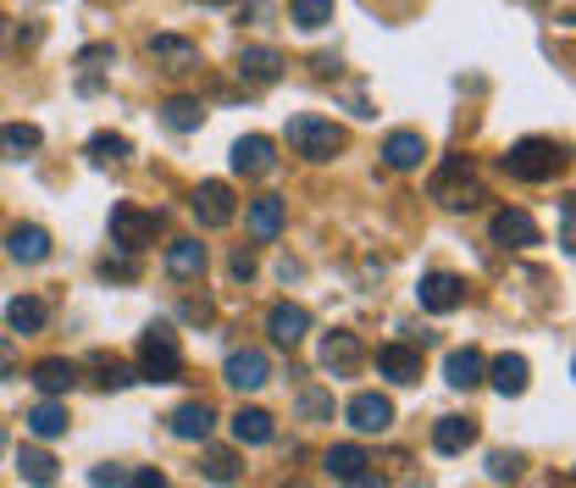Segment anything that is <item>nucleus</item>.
I'll return each instance as SVG.
<instances>
[{
    "mask_svg": "<svg viewBox=\"0 0 576 488\" xmlns=\"http://www.w3.org/2000/svg\"><path fill=\"white\" fill-rule=\"evenodd\" d=\"M565 167V145H554V139H515L510 150H504V173L515 178V184H548L554 173Z\"/></svg>",
    "mask_w": 576,
    "mask_h": 488,
    "instance_id": "obj_1",
    "label": "nucleus"
},
{
    "mask_svg": "<svg viewBox=\"0 0 576 488\" xmlns=\"http://www.w3.org/2000/svg\"><path fill=\"white\" fill-rule=\"evenodd\" d=\"M139 377L150 383H178L184 377V344L172 333V322H150L139 339Z\"/></svg>",
    "mask_w": 576,
    "mask_h": 488,
    "instance_id": "obj_2",
    "label": "nucleus"
},
{
    "mask_svg": "<svg viewBox=\"0 0 576 488\" xmlns=\"http://www.w3.org/2000/svg\"><path fill=\"white\" fill-rule=\"evenodd\" d=\"M432 200H438L443 211H476V206L488 200V189L476 184V173H471L465 156H449V162L438 167V178H432Z\"/></svg>",
    "mask_w": 576,
    "mask_h": 488,
    "instance_id": "obj_3",
    "label": "nucleus"
},
{
    "mask_svg": "<svg viewBox=\"0 0 576 488\" xmlns=\"http://www.w3.org/2000/svg\"><path fill=\"white\" fill-rule=\"evenodd\" d=\"M289 145H294V156H305V162H333L338 150H344V128L333 123V117H289Z\"/></svg>",
    "mask_w": 576,
    "mask_h": 488,
    "instance_id": "obj_4",
    "label": "nucleus"
},
{
    "mask_svg": "<svg viewBox=\"0 0 576 488\" xmlns=\"http://www.w3.org/2000/svg\"><path fill=\"white\" fill-rule=\"evenodd\" d=\"M161 228H167L161 211H145V206H117V211H112V245L128 250V256H139L145 245H156Z\"/></svg>",
    "mask_w": 576,
    "mask_h": 488,
    "instance_id": "obj_5",
    "label": "nucleus"
},
{
    "mask_svg": "<svg viewBox=\"0 0 576 488\" xmlns=\"http://www.w3.org/2000/svg\"><path fill=\"white\" fill-rule=\"evenodd\" d=\"M189 206H195V217H200V228H228V222L239 217V200H233V189H228L222 178H211V184H200Z\"/></svg>",
    "mask_w": 576,
    "mask_h": 488,
    "instance_id": "obj_6",
    "label": "nucleus"
},
{
    "mask_svg": "<svg viewBox=\"0 0 576 488\" xmlns=\"http://www.w3.org/2000/svg\"><path fill=\"white\" fill-rule=\"evenodd\" d=\"M228 162H233L239 178H266L277 167V145L266 134H244V139H233V156Z\"/></svg>",
    "mask_w": 576,
    "mask_h": 488,
    "instance_id": "obj_7",
    "label": "nucleus"
},
{
    "mask_svg": "<svg viewBox=\"0 0 576 488\" xmlns=\"http://www.w3.org/2000/svg\"><path fill=\"white\" fill-rule=\"evenodd\" d=\"M488 233H493V245H504V250H532V245H537V222H532L521 206H504V211H493Z\"/></svg>",
    "mask_w": 576,
    "mask_h": 488,
    "instance_id": "obj_8",
    "label": "nucleus"
},
{
    "mask_svg": "<svg viewBox=\"0 0 576 488\" xmlns=\"http://www.w3.org/2000/svg\"><path fill=\"white\" fill-rule=\"evenodd\" d=\"M416 300H421V311H460L465 305V278H454V272H427L421 278V289H416Z\"/></svg>",
    "mask_w": 576,
    "mask_h": 488,
    "instance_id": "obj_9",
    "label": "nucleus"
},
{
    "mask_svg": "<svg viewBox=\"0 0 576 488\" xmlns=\"http://www.w3.org/2000/svg\"><path fill=\"white\" fill-rule=\"evenodd\" d=\"M360 361H366V344H360V333H349V328H333V333L322 339V366H327L333 377H349Z\"/></svg>",
    "mask_w": 576,
    "mask_h": 488,
    "instance_id": "obj_10",
    "label": "nucleus"
},
{
    "mask_svg": "<svg viewBox=\"0 0 576 488\" xmlns=\"http://www.w3.org/2000/svg\"><path fill=\"white\" fill-rule=\"evenodd\" d=\"M150 62H156L161 73H195V68H200V45L184 40V34H156V40H150Z\"/></svg>",
    "mask_w": 576,
    "mask_h": 488,
    "instance_id": "obj_11",
    "label": "nucleus"
},
{
    "mask_svg": "<svg viewBox=\"0 0 576 488\" xmlns=\"http://www.w3.org/2000/svg\"><path fill=\"white\" fill-rule=\"evenodd\" d=\"M383 162H388L394 173H416V167L427 162V139H421L416 128H394V134L383 139Z\"/></svg>",
    "mask_w": 576,
    "mask_h": 488,
    "instance_id": "obj_12",
    "label": "nucleus"
},
{
    "mask_svg": "<svg viewBox=\"0 0 576 488\" xmlns=\"http://www.w3.org/2000/svg\"><path fill=\"white\" fill-rule=\"evenodd\" d=\"M7 256L23 261V267H40V261H51V233H45L40 222H18V228L7 233Z\"/></svg>",
    "mask_w": 576,
    "mask_h": 488,
    "instance_id": "obj_13",
    "label": "nucleus"
},
{
    "mask_svg": "<svg viewBox=\"0 0 576 488\" xmlns=\"http://www.w3.org/2000/svg\"><path fill=\"white\" fill-rule=\"evenodd\" d=\"M266 333H272V344L294 350V344H300V339L311 333V311H305V305H289V300H283V305H272V311H266Z\"/></svg>",
    "mask_w": 576,
    "mask_h": 488,
    "instance_id": "obj_14",
    "label": "nucleus"
},
{
    "mask_svg": "<svg viewBox=\"0 0 576 488\" xmlns=\"http://www.w3.org/2000/svg\"><path fill=\"white\" fill-rule=\"evenodd\" d=\"M222 377L233 383V388H244V394H255L266 377H272V361L261 355V350H233L228 355V366H222Z\"/></svg>",
    "mask_w": 576,
    "mask_h": 488,
    "instance_id": "obj_15",
    "label": "nucleus"
},
{
    "mask_svg": "<svg viewBox=\"0 0 576 488\" xmlns=\"http://www.w3.org/2000/svg\"><path fill=\"white\" fill-rule=\"evenodd\" d=\"M482 377L504 394V399H515V394H526V377H532V366H526V355H493L488 366H482Z\"/></svg>",
    "mask_w": 576,
    "mask_h": 488,
    "instance_id": "obj_16",
    "label": "nucleus"
},
{
    "mask_svg": "<svg viewBox=\"0 0 576 488\" xmlns=\"http://www.w3.org/2000/svg\"><path fill=\"white\" fill-rule=\"evenodd\" d=\"M344 416H349V427L355 433H388V422H394V405L383 399V394H355L349 405H344Z\"/></svg>",
    "mask_w": 576,
    "mask_h": 488,
    "instance_id": "obj_17",
    "label": "nucleus"
},
{
    "mask_svg": "<svg viewBox=\"0 0 576 488\" xmlns=\"http://www.w3.org/2000/svg\"><path fill=\"white\" fill-rule=\"evenodd\" d=\"M239 79L244 84H277L283 79V56L272 45H244L239 51Z\"/></svg>",
    "mask_w": 576,
    "mask_h": 488,
    "instance_id": "obj_18",
    "label": "nucleus"
},
{
    "mask_svg": "<svg viewBox=\"0 0 576 488\" xmlns=\"http://www.w3.org/2000/svg\"><path fill=\"white\" fill-rule=\"evenodd\" d=\"M244 228H250V239H255V245H272V239L283 233V200H277V195H261V200H250V211H244Z\"/></svg>",
    "mask_w": 576,
    "mask_h": 488,
    "instance_id": "obj_19",
    "label": "nucleus"
},
{
    "mask_svg": "<svg viewBox=\"0 0 576 488\" xmlns=\"http://www.w3.org/2000/svg\"><path fill=\"white\" fill-rule=\"evenodd\" d=\"M211 427H217V411H211L206 399H184V405L172 411V433H178V438H189V444H206V438H211Z\"/></svg>",
    "mask_w": 576,
    "mask_h": 488,
    "instance_id": "obj_20",
    "label": "nucleus"
},
{
    "mask_svg": "<svg viewBox=\"0 0 576 488\" xmlns=\"http://www.w3.org/2000/svg\"><path fill=\"white\" fill-rule=\"evenodd\" d=\"M476 444V416H438L432 422V449L438 455H460Z\"/></svg>",
    "mask_w": 576,
    "mask_h": 488,
    "instance_id": "obj_21",
    "label": "nucleus"
},
{
    "mask_svg": "<svg viewBox=\"0 0 576 488\" xmlns=\"http://www.w3.org/2000/svg\"><path fill=\"white\" fill-rule=\"evenodd\" d=\"M377 372H383L388 383H421V350L388 344V350H377Z\"/></svg>",
    "mask_w": 576,
    "mask_h": 488,
    "instance_id": "obj_22",
    "label": "nucleus"
},
{
    "mask_svg": "<svg viewBox=\"0 0 576 488\" xmlns=\"http://www.w3.org/2000/svg\"><path fill=\"white\" fill-rule=\"evenodd\" d=\"M34 388L51 394V399H56V394H73V388H78V366H73L67 355H45V361L34 366Z\"/></svg>",
    "mask_w": 576,
    "mask_h": 488,
    "instance_id": "obj_23",
    "label": "nucleus"
},
{
    "mask_svg": "<svg viewBox=\"0 0 576 488\" xmlns=\"http://www.w3.org/2000/svg\"><path fill=\"white\" fill-rule=\"evenodd\" d=\"M45 322H51V305H45L40 294H18V300L7 305V328L23 333V339H29V333H45Z\"/></svg>",
    "mask_w": 576,
    "mask_h": 488,
    "instance_id": "obj_24",
    "label": "nucleus"
},
{
    "mask_svg": "<svg viewBox=\"0 0 576 488\" xmlns=\"http://www.w3.org/2000/svg\"><path fill=\"white\" fill-rule=\"evenodd\" d=\"M228 427H233V438H239V444H272V438H277V422H272L261 405H239Z\"/></svg>",
    "mask_w": 576,
    "mask_h": 488,
    "instance_id": "obj_25",
    "label": "nucleus"
},
{
    "mask_svg": "<svg viewBox=\"0 0 576 488\" xmlns=\"http://www.w3.org/2000/svg\"><path fill=\"white\" fill-rule=\"evenodd\" d=\"M167 272H172L178 283L200 278V272H206V245H200V239H172V245H167Z\"/></svg>",
    "mask_w": 576,
    "mask_h": 488,
    "instance_id": "obj_26",
    "label": "nucleus"
},
{
    "mask_svg": "<svg viewBox=\"0 0 576 488\" xmlns=\"http://www.w3.org/2000/svg\"><path fill=\"white\" fill-rule=\"evenodd\" d=\"M482 366H488V361H482V350H471V344H465V350H449L443 377H449V388H476V383H482Z\"/></svg>",
    "mask_w": 576,
    "mask_h": 488,
    "instance_id": "obj_27",
    "label": "nucleus"
},
{
    "mask_svg": "<svg viewBox=\"0 0 576 488\" xmlns=\"http://www.w3.org/2000/svg\"><path fill=\"white\" fill-rule=\"evenodd\" d=\"M40 145H45V134L34 123H7V128H0V156H7V162H29Z\"/></svg>",
    "mask_w": 576,
    "mask_h": 488,
    "instance_id": "obj_28",
    "label": "nucleus"
},
{
    "mask_svg": "<svg viewBox=\"0 0 576 488\" xmlns=\"http://www.w3.org/2000/svg\"><path fill=\"white\" fill-rule=\"evenodd\" d=\"M161 123H167L172 134H195V128L206 123V106H200L195 95H172V101L161 106Z\"/></svg>",
    "mask_w": 576,
    "mask_h": 488,
    "instance_id": "obj_29",
    "label": "nucleus"
},
{
    "mask_svg": "<svg viewBox=\"0 0 576 488\" xmlns=\"http://www.w3.org/2000/svg\"><path fill=\"white\" fill-rule=\"evenodd\" d=\"M23 422H29V433H34V438H62V433H67V405H56V399L45 394V399H40Z\"/></svg>",
    "mask_w": 576,
    "mask_h": 488,
    "instance_id": "obj_30",
    "label": "nucleus"
},
{
    "mask_svg": "<svg viewBox=\"0 0 576 488\" xmlns=\"http://www.w3.org/2000/svg\"><path fill=\"white\" fill-rule=\"evenodd\" d=\"M333 12H338V0H289V18H294V29H305V34L327 29Z\"/></svg>",
    "mask_w": 576,
    "mask_h": 488,
    "instance_id": "obj_31",
    "label": "nucleus"
},
{
    "mask_svg": "<svg viewBox=\"0 0 576 488\" xmlns=\"http://www.w3.org/2000/svg\"><path fill=\"white\" fill-rule=\"evenodd\" d=\"M84 150H90V162H95V167H123V162L134 156V145H128L123 134H95Z\"/></svg>",
    "mask_w": 576,
    "mask_h": 488,
    "instance_id": "obj_32",
    "label": "nucleus"
},
{
    "mask_svg": "<svg viewBox=\"0 0 576 488\" xmlns=\"http://www.w3.org/2000/svg\"><path fill=\"white\" fill-rule=\"evenodd\" d=\"M18 471H23L34 488H51V482H56V455H51V449H23V455H18Z\"/></svg>",
    "mask_w": 576,
    "mask_h": 488,
    "instance_id": "obj_33",
    "label": "nucleus"
},
{
    "mask_svg": "<svg viewBox=\"0 0 576 488\" xmlns=\"http://www.w3.org/2000/svg\"><path fill=\"white\" fill-rule=\"evenodd\" d=\"M90 366H95V383H101V388H128V383H139V372H134L128 361H117V355H95Z\"/></svg>",
    "mask_w": 576,
    "mask_h": 488,
    "instance_id": "obj_34",
    "label": "nucleus"
},
{
    "mask_svg": "<svg viewBox=\"0 0 576 488\" xmlns=\"http://www.w3.org/2000/svg\"><path fill=\"white\" fill-rule=\"evenodd\" d=\"M366 466H371V460H366V449H360V444H333V449H327V471H333L338 482H344V477H355V471H366Z\"/></svg>",
    "mask_w": 576,
    "mask_h": 488,
    "instance_id": "obj_35",
    "label": "nucleus"
},
{
    "mask_svg": "<svg viewBox=\"0 0 576 488\" xmlns=\"http://www.w3.org/2000/svg\"><path fill=\"white\" fill-rule=\"evenodd\" d=\"M200 471H206L211 482H239V455H233V449H206Z\"/></svg>",
    "mask_w": 576,
    "mask_h": 488,
    "instance_id": "obj_36",
    "label": "nucleus"
},
{
    "mask_svg": "<svg viewBox=\"0 0 576 488\" xmlns=\"http://www.w3.org/2000/svg\"><path fill=\"white\" fill-rule=\"evenodd\" d=\"M300 416H311V422H327V416H333V394H322V388H305V394H300Z\"/></svg>",
    "mask_w": 576,
    "mask_h": 488,
    "instance_id": "obj_37",
    "label": "nucleus"
},
{
    "mask_svg": "<svg viewBox=\"0 0 576 488\" xmlns=\"http://www.w3.org/2000/svg\"><path fill=\"white\" fill-rule=\"evenodd\" d=\"M134 272H139V267H134V256H128V250H123V256H106V261H101V278H112V283H128Z\"/></svg>",
    "mask_w": 576,
    "mask_h": 488,
    "instance_id": "obj_38",
    "label": "nucleus"
},
{
    "mask_svg": "<svg viewBox=\"0 0 576 488\" xmlns=\"http://www.w3.org/2000/svg\"><path fill=\"white\" fill-rule=\"evenodd\" d=\"M488 471H493L499 482H515V477H521V455H504V449H499V455H488Z\"/></svg>",
    "mask_w": 576,
    "mask_h": 488,
    "instance_id": "obj_39",
    "label": "nucleus"
},
{
    "mask_svg": "<svg viewBox=\"0 0 576 488\" xmlns=\"http://www.w3.org/2000/svg\"><path fill=\"white\" fill-rule=\"evenodd\" d=\"M123 482H128V488H172L156 466H145V471H134V477H123Z\"/></svg>",
    "mask_w": 576,
    "mask_h": 488,
    "instance_id": "obj_40",
    "label": "nucleus"
},
{
    "mask_svg": "<svg viewBox=\"0 0 576 488\" xmlns=\"http://www.w3.org/2000/svg\"><path fill=\"white\" fill-rule=\"evenodd\" d=\"M18 372V344H12V333H0V377H12Z\"/></svg>",
    "mask_w": 576,
    "mask_h": 488,
    "instance_id": "obj_41",
    "label": "nucleus"
},
{
    "mask_svg": "<svg viewBox=\"0 0 576 488\" xmlns=\"http://www.w3.org/2000/svg\"><path fill=\"white\" fill-rule=\"evenodd\" d=\"M570 239H576V211H570V200L559 206V250H570Z\"/></svg>",
    "mask_w": 576,
    "mask_h": 488,
    "instance_id": "obj_42",
    "label": "nucleus"
},
{
    "mask_svg": "<svg viewBox=\"0 0 576 488\" xmlns=\"http://www.w3.org/2000/svg\"><path fill=\"white\" fill-rule=\"evenodd\" d=\"M344 488H388V477L366 466V471H355V477H344Z\"/></svg>",
    "mask_w": 576,
    "mask_h": 488,
    "instance_id": "obj_43",
    "label": "nucleus"
},
{
    "mask_svg": "<svg viewBox=\"0 0 576 488\" xmlns=\"http://www.w3.org/2000/svg\"><path fill=\"white\" fill-rule=\"evenodd\" d=\"M233 278H255V250H233Z\"/></svg>",
    "mask_w": 576,
    "mask_h": 488,
    "instance_id": "obj_44",
    "label": "nucleus"
},
{
    "mask_svg": "<svg viewBox=\"0 0 576 488\" xmlns=\"http://www.w3.org/2000/svg\"><path fill=\"white\" fill-rule=\"evenodd\" d=\"M184 316H195V322H211V300H184Z\"/></svg>",
    "mask_w": 576,
    "mask_h": 488,
    "instance_id": "obj_45",
    "label": "nucleus"
},
{
    "mask_svg": "<svg viewBox=\"0 0 576 488\" xmlns=\"http://www.w3.org/2000/svg\"><path fill=\"white\" fill-rule=\"evenodd\" d=\"M95 482H101V488H117V482H123V471H117V466H101V471H95Z\"/></svg>",
    "mask_w": 576,
    "mask_h": 488,
    "instance_id": "obj_46",
    "label": "nucleus"
},
{
    "mask_svg": "<svg viewBox=\"0 0 576 488\" xmlns=\"http://www.w3.org/2000/svg\"><path fill=\"white\" fill-rule=\"evenodd\" d=\"M200 7H228V0H200Z\"/></svg>",
    "mask_w": 576,
    "mask_h": 488,
    "instance_id": "obj_47",
    "label": "nucleus"
},
{
    "mask_svg": "<svg viewBox=\"0 0 576 488\" xmlns=\"http://www.w3.org/2000/svg\"><path fill=\"white\" fill-rule=\"evenodd\" d=\"M283 488H311V482H283Z\"/></svg>",
    "mask_w": 576,
    "mask_h": 488,
    "instance_id": "obj_48",
    "label": "nucleus"
},
{
    "mask_svg": "<svg viewBox=\"0 0 576 488\" xmlns=\"http://www.w3.org/2000/svg\"><path fill=\"white\" fill-rule=\"evenodd\" d=\"M0 455H7V433H0Z\"/></svg>",
    "mask_w": 576,
    "mask_h": 488,
    "instance_id": "obj_49",
    "label": "nucleus"
}]
</instances>
